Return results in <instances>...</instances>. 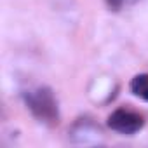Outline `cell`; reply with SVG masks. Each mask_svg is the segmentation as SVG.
<instances>
[{
    "instance_id": "5",
    "label": "cell",
    "mask_w": 148,
    "mask_h": 148,
    "mask_svg": "<svg viewBox=\"0 0 148 148\" xmlns=\"http://www.w3.org/2000/svg\"><path fill=\"white\" fill-rule=\"evenodd\" d=\"M106 2V5L110 7V11H120L124 5H125V0H105Z\"/></svg>"
},
{
    "instance_id": "4",
    "label": "cell",
    "mask_w": 148,
    "mask_h": 148,
    "mask_svg": "<svg viewBox=\"0 0 148 148\" xmlns=\"http://www.w3.org/2000/svg\"><path fill=\"white\" fill-rule=\"evenodd\" d=\"M131 92L143 101H148V73H139L131 80Z\"/></svg>"
},
{
    "instance_id": "2",
    "label": "cell",
    "mask_w": 148,
    "mask_h": 148,
    "mask_svg": "<svg viewBox=\"0 0 148 148\" xmlns=\"http://www.w3.org/2000/svg\"><path fill=\"white\" fill-rule=\"evenodd\" d=\"M143 125H145V119L139 113L125 108H119L112 112L108 117V127L120 134H136L138 131L143 129Z\"/></svg>"
},
{
    "instance_id": "1",
    "label": "cell",
    "mask_w": 148,
    "mask_h": 148,
    "mask_svg": "<svg viewBox=\"0 0 148 148\" xmlns=\"http://www.w3.org/2000/svg\"><path fill=\"white\" fill-rule=\"evenodd\" d=\"M23 99L26 108L32 112V115L38 122L49 127H54L59 124V106L51 87L38 86V87L28 89L23 92Z\"/></svg>"
},
{
    "instance_id": "3",
    "label": "cell",
    "mask_w": 148,
    "mask_h": 148,
    "mask_svg": "<svg viewBox=\"0 0 148 148\" xmlns=\"http://www.w3.org/2000/svg\"><path fill=\"white\" fill-rule=\"evenodd\" d=\"M101 129L92 124L91 120H80L71 127L70 136L73 143H80V145H98L101 139Z\"/></svg>"
}]
</instances>
